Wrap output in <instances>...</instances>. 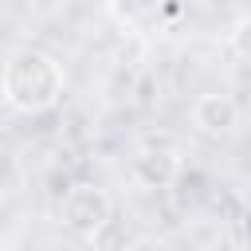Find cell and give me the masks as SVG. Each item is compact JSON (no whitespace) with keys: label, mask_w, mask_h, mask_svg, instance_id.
Instances as JSON below:
<instances>
[{"label":"cell","mask_w":251,"mask_h":251,"mask_svg":"<svg viewBox=\"0 0 251 251\" xmlns=\"http://www.w3.org/2000/svg\"><path fill=\"white\" fill-rule=\"evenodd\" d=\"M192 122H196L204 133H227V129H235V122H239V106H235V98H227V94H200V98L192 102Z\"/></svg>","instance_id":"277c9868"},{"label":"cell","mask_w":251,"mask_h":251,"mask_svg":"<svg viewBox=\"0 0 251 251\" xmlns=\"http://www.w3.org/2000/svg\"><path fill=\"white\" fill-rule=\"evenodd\" d=\"M231 51L239 55V59H251V16H243L235 27H231Z\"/></svg>","instance_id":"8992f818"},{"label":"cell","mask_w":251,"mask_h":251,"mask_svg":"<svg viewBox=\"0 0 251 251\" xmlns=\"http://www.w3.org/2000/svg\"><path fill=\"white\" fill-rule=\"evenodd\" d=\"M0 94L20 114H43L63 94V67L47 51H39V47H20L4 63Z\"/></svg>","instance_id":"6da1fadb"},{"label":"cell","mask_w":251,"mask_h":251,"mask_svg":"<svg viewBox=\"0 0 251 251\" xmlns=\"http://www.w3.org/2000/svg\"><path fill=\"white\" fill-rule=\"evenodd\" d=\"M90 247H94V251H137V231H133L122 216H110V220L90 235Z\"/></svg>","instance_id":"5b68a950"},{"label":"cell","mask_w":251,"mask_h":251,"mask_svg":"<svg viewBox=\"0 0 251 251\" xmlns=\"http://www.w3.org/2000/svg\"><path fill=\"white\" fill-rule=\"evenodd\" d=\"M129 173H133V180L145 184V188H169V184L180 176V157H176L169 145H149V149H141V153L133 157Z\"/></svg>","instance_id":"3957f363"},{"label":"cell","mask_w":251,"mask_h":251,"mask_svg":"<svg viewBox=\"0 0 251 251\" xmlns=\"http://www.w3.org/2000/svg\"><path fill=\"white\" fill-rule=\"evenodd\" d=\"M110 216H114V200H110V192L98 188V184H75V188L63 196V224H67L71 231L86 235V239H90Z\"/></svg>","instance_id":"7a4b0ae2"}]
</instances>
